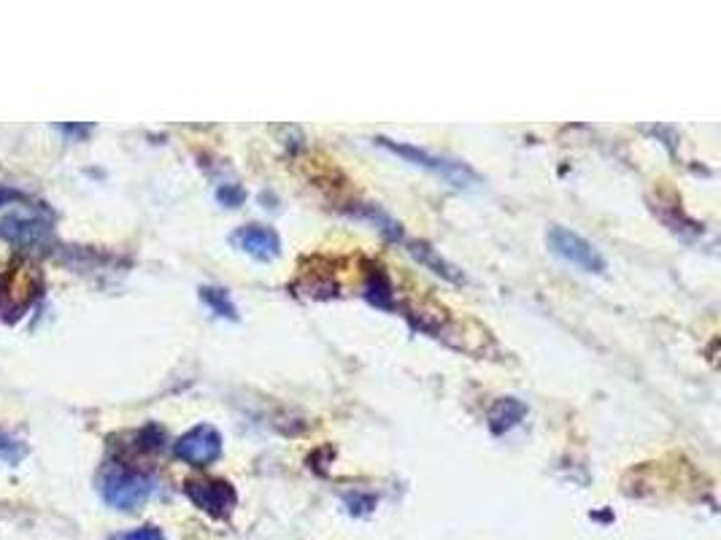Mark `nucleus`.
<instances>
[{
  "label": "nucleus",
  "mask_w": 721,
  "mask_h": 540,
  "mask_svg": "<svg viewBox=\"0 0 721 540\" xmlns=\"http://www.w3.org/2000/svg\"><path fill=\"white\" fill-rule=\"evenodd\" d=\"M100 495L117 511H138L154 495V478L125 465H111L100 478Z\"/></svg>",
  "instance_id": "f257e3e1"
},
{
  "label": "nucleus",
  "mask_w": 721,
  "mask_h": 540,
  "mask_svg": "<svg viewBox=\"0 0 721 540\" xmlns=\"http://www.w3.org/2000/svg\"><path fill=\"white\" fill-rule=\"evenodd\" d=\"M546 241H549V249L557 257H562L565 262L570 265H576V268L586 270V273H605L608 268V262L600 252H597L592 243L581 238L578 233L568 230V227H559L554 225L546 235Z\"/></svg>",
  "instance_id": "f03ea898"
},
{
  "label": "nucleus",
  "mask_w": 721,
  "mask_h": 540,
  "mask_svg": "<svg viewBox=\"0 0 721 540\" xmlns=\"http://www.w3.org/2000/svg\"><path fill=\"white\" fill-rule=\"evenodd\" d=\"M379 146L389 149V152L397 154V157H403V160L414 162V165H422L427 171L438 173V176H443L446 181H451L454 187H468V184L476 181V173L470 171L468 165H462V162L446 160V157H435V154L424 152V149H416V146L392 144L389 138H379Z\"/></svg>",
  "instance_id": "7ed1b4c3"
},
{
  "label": "nucleus",
  "mask_w": 721,
  "mask_h": 540,
  "mask_svg": "<svg viewBox=\"0 0 721 540\" xmlns=\"http://www.w3.org/2000/svg\"><path fill=\"white\" fill-rule=\"evenodd\" d=\"M184 492L200 511H206L214 519H227L238 503L233 484L222 478H195V481H187Z\"/></svg>",
  "instance_id": "20e7f679"
},
{
  "label": "nucleus",
  "mask_w": 721,
  "mask_h": 540,
  "mask_svg": "<svg viewBox=\"0 0 721 540\" xmlns=\"http://www.w3.org/2000/svg\"><path fill=\"white\" fill-rule=\"evenodd\" d=\"M173 451H176V457L190 462L195 468H206L222 457V435L211 424H200L187 435H181Z\"/></svg>",
  "instance_id": "39448f33"
},
{
  "label": "nucleus",
  "mask_w": 721,
  "mask_h": 540,
  "mask_svg": "<svg viewBox=\"0 0 721 540\" xmlns=\"http://www.w3.org/2000/svg\"><path fill=\"white\" fill-rule=\"evenodd\" d=\"M233 243L241 249V252H246L249 257H254V260L260 262H271L281 254L279 233L271 230V227H262V225L238 227L233 233Z\"/></svg>",
  "instance_id": "423d86ee"
},
{
  "label": "nucleus",
  "mask_w": 721,
  "mask_h": 540,
  "mask_svg": "<svg viewBox=\"0 0 721 540\" xmlns=\"http://www.w3.org/2000/svg\"><path fill=\"white\" fill-rule=\"evenodd\" d=\"M33 297H36V276L25 268L14 270L9 279L3 281V287H0V303H3V308L14 311V314L25 311Z\"/></svg>",
  "instance_id": "0eeeda50"
},
{
  "label": "nucleus",
  "mask_w": 721,
  "mask_h": 540,
  "mask_svg": "<svg viewBox=\"0 0 721 540\" xmlns=\"http://www.w3.org/2000/svg\"><path fill=\"white\" fill-rule=\"evenodd\" d=\"M524 414H527L524 403H519L516 397H503V400L492 408V414H489V427H492V432L500 435V432H508L511 427L522 422Z\"/></svg>",
  "instance_id": "6e6552de"
},
{
  "label": "nucleus",
  "mask_w": 721,
  "mask_h": 540,
  "mask_svg": "<svg viewBox=\"0 0 721 540\" xmlns=\"http://www.w3.org/2000/svg\"><path fill=\"white\" fill-rule=\"evenodd\" d=\"M0 235H6L9 241L33 243L44 238V225L41 222H25V219H6L0 225Z\"/></svg>",
  "instance_id": "1a4fd4ad"
},
{
  "label": "nucleus",
  "mask_w": 721,
  "mask_h": 540,
  "mask_svg": "<svg viewBox=\"0 0 721 540\" xmlns=\"http://www.w3.org/2000/svg\"><path fill=\"white\" fill-rule=\"evenodd\" d=\"M365 295H368L370 303H376V306H389V300H392V284H389L384 270L379 268L370 273L368 284H365Z\"/></svg>",
  "instance_id": "9d476101"
},
{
  "label": "nucleus",
  "mask_w": 721,
  "mask_h": 540,
  "mask_svg": "<svg viewBox=\"0 0 721 540\" xmlns=\"http://www.w3.org/2000/svg\"><path fill=\"white\" fill-rule=\"evenodd\" d=\"M200 297L206 300L208 306L217 311V316H227V319H238V311H235L233 300L227 295L225 289H214V287H206L200 289Z\"/></svg>",
  "instance_id": "9b49d317"
},
{
  "label": "nucleus",
  "mask_w": 721,
  "mask_h": 540,
  "mask_svg": "<svg viewBox=\"0 0 721 540\" xmlns=\"http://www.w3.org/2000/svg\"><path fill=\"white\" fill-rule=\"evenodd\" d=\"M411 252H414L416 257H419V260L424 262V265H430V268H433L435 273H441L443 279L460 281V276L454 273V268H451V265H446V262H443L441 257H435L433 249H427V246H422V243H416V246H414V249H411Z\"/></svg>",
  "instance_id": "f8f14e48"
},
{
  "label": "nucleus",
  "mask_w": 721,
  "mask_h": 540,
  "mask_svg": "<svg viewBox=\"0 0 721 540\" xmlns=\"http://www.w3.org/2000/svg\"><path fill=\"white\" fill-rule=\"evenodd\" d=\"M114 540H165V535L157 527H138V530L125 532V535H119Z\"/></svg>",
  "instance_id": "ddd939ff"
},
{
  "label": "nucleus",
  "mask_w": 721,
  "mask_h": 540,
  "mask_svg": "<svg viewBox=\"0 0 721 540\" xmlns=\"http://www.w3.org/2000/svg\"><path fill=\"white\" fill-rule=\"evenodd\" d=\"M219 200H222L225 206L235 208V206H238V203H241V200H244V192H241V189H238V187L222 189V192H219Z\"/></svg>",
  "instance_id": "4468645a"
}]
</instances>
